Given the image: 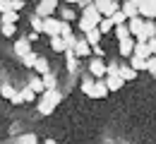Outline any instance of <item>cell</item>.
I'll list each match as a JSON object with an SVG mask.
<instances>
[{"label":"cell","mask_w":156,"mask_h":144,"mask_svg":"<svg viewBox=\"0 0 156 144\" xmlns=\"http://www.w3.org/2000/svg\"><path fill=\"white\" fill-rule=\"evenodd\" d=\"M101 12H98L96 7H94V2L89 5V7H84L82 10V15H79V19H77V26H79V31L82 34H87V31H91V29H96L98 24H101Z\"/></svg>","instance_id":"cell-1"},{"label":"cell","mask_w":156,"mask_h":144,"mask_svg":"<svg viewBox=\"0 0 156 144\" xmlns=\"http://www.w3.org/2000/svg\"><path fill=\"white\" fill-rule=\"evenodd\" d=\"M62 101V94H60V89H48V91H43L39 99V115H51L55 108H58V103Z\"/></svg>","instance_id":"cell-2"},{"label":"cell","mask_w":156,"mask_h":144,"mask_svg":"<svg viewBox=\"0 0 156 144\" xmlns=\"http://www.w3.org/2000/svg\"><path fill=\"white\" fill-rule=\"evenodd\" d=\"M55 7H58V0H39L36 2V17L46 19V17H55Z\"/></svg>","instance_id":"cell-3"},{"label":"cell","mask_w":156,"mask_h":144,"mask_svg":"<svg viewBox=\"0 0 156 144\" xmlns=\"http://www.w3.org/2000/svg\"><path fill=\"white\" fill-rule=\"evenodd\" d=\"M94 7L101 12V17H113L120 10V2L118 0H94Z\"/></svg>","instance_id":"cell-4"},{"label":"cell","mask_w":156,"mask_h":144,"mask_svg":"<svg viewBox=\"0 0 156 144\" xmlns=\"http://www.w3.org/2000/svg\"><path fill=\"white\" fill-rule=\"evenodd\" d=\"M127 29H130V36H132L135 41L144 43V41H142V34H144V19H142V17H132V19H127Z\"/></svg>","instance_id":"cell-5"},{"label":"cell","mask_w":156,"mask_h":144,"mask_svg":"<svg viewBox=\"0 0 156 144\" xmlns=\"http://www.w3.org/2000/svg\"><path fill=\"white\" fill-rule=\"evenodd\" d=\"M89 72L94 75V79L98 82V79H103V77L108 75V65H106L103 60H98V58H94V60L89 62Z\"/></svg>","instance_id":"cell-6"},{"label":"cell","mask_w":156,"mask_h":144,"mask_svg":"<svg viewBox=\"0 0 156 144\" xmlns=\"http://www.w3.org/2000/svg\"><path fill=\"white\" fill-rule=\"evenodd\" d=\"M43 34H48L51 39H53V36H60V19L58 17H46V19H43Z\"/></svg>","instance_id":"cell-7"},{"label":"cell","mask_w":156,"mask_h":144,"mask_svg":"<svg viewBox=\"0 0 156 144\" xmlns=\"http://www.w3.org/2000/svg\"><path fill=\"white\" fill-rule=\"evenodd\" d=\"M103 82H106V89H108V94H111V91H120V89H122V79H120V75H118V72H108V75H106V77H103Z\"/></svg>","instance_id":"cell-8"},{"label":"cell","mask_w":156,"mask_h":144,"mask_svg":"<svg viewBox=\"0 0 156 144\" xmlns=\"http://www.w3.org/2000/svg\"><path fill=\"white\" fill-rule=\"evenodd\" d=\"M87 96H89V99H106V96H108V89H106V82H103V79L94 82Z\"/></svg>","instance_id":"cell-9"},{"label":"cell","mask_w":156,"mask_h":144,"mask_svg":"<svg viewBox=\"0 0 156 144\" xmlns=\"http://www.w3.org/2000/svg\"><path fill=\"white\" fill-rule=\"evenodd\" d=\"M137 12H139V17H147V19H156V7L149 2V0H142L139 5H137Z\"/></svg>","instance_id":"cell-10"},{"label":"cell","mask_w":156,"mask_h":144,"mask_svg":"<svg viewBox=\"0 0 156 144\" xmlns=\"http://www.w3.org/2000/svg\"><path fill=\"white\" fill-rule=\"evenodd\" d=\"M135 39H127V41H120L118 43V53L122 55V58H132V53H135Z\"/></svg>","instance_id":"cell-11"},{"label":"cell","mask_w":156,"mask_h":144,"mask_svg":"<svg viewBox=\"0 0 156 144\" xmlns=\"http://www.w3.org/2000/svg\"><path fill=\"white\" fill-rule=\"evenodd\" d=\"M72 53H75L77 58H87V55H91V46L84 41V36H82V39H77V46L72 48Z\"/></svg>","instance_id":"cell-12"},{"label":"cell","mask_w":156,"mask_h":144,"mask_svg":"<svg viewBox=\"0 0 156 144\" xmlns=\"http://www.w3.org/2000/svg\"><path fill=\"white\" fill-rule=\"evenodd\" d=\"M15 53H17L20 58H24L27 53H31V43L27 41V36H20V39L15 41Z\"/></svg>","instance_id":"cell-13"},{"label":"cell","mask_w":156,"mask_h":144,"mask_svg":"<svg viewBox=\"0 0 156 144\" xmlns=\"http://www.w3.org/2000/svg\"><path fill=\"white\" fill-rule=\"evenodd\" d=\"M27 86H29V89H31V91H34L36 96H41V94L46 91V86H43V79H41L39 75H31V77H29V84H27Z\"/></svg>","instance_id":"cell-14"},{"label":"cell","mask_w":156,"mask_h":144,"mask_svg":"<svg viewBox=\"0 0 156 144\" xmlns=\"http://www.w3.org/2000/svg\"><path fill=\"white\" fill-rule=\"evenodd\" d=\"M34 72H36L39 77H46V75L51 72V62L46 60L43 55H39V60H36V65H34Z\"/></svg>","instance_id":"cell-15"},{"label":"cell","mask_w":156,"mask_h":144,"mask_svg":"<svg viewBox=\"0 0 156 144\" xmlns=\"http://www.w3.org/2000/svg\"><path fill=\"white\" fill-rule=\"evenodd\" d=\"M101 36H103V34L98 31V26H96V29H91V31H87V34H84V41L94 48V46H101Z\"/></svg>","instance_id":"cell-16"},{"label":"cell","mask_w":156,"mask_h":144,"mask_svg":"<svg viewBox=\"0 0 156 144\" xmlns=\"http://www.w3.org/2000/svg\"><path fill=\"white\" fill-rule=\"evenodd\" d=\"M118 75H120L122 82H130V79H135V77H137V72L130 67V65H118Z\"/></svg>","instance_id":"cell-17"},{"label":"cell","mask_w":156,"mask_h":144,"mask_svg":"<svg viewBox=\"0 0 156 144\" xmlns=\"http://www.w3.org/2000/svg\"><path fill=\"white\" fill-rule=\"evenodd\" d=\"M156 36V22L154 19H147L144 22V34H142V41L147 43L149 39H154Z\"/></svg>","instance_id":"cell-18"},{"label":"cell","mask_w":156,"mask_h":144,"mask_svg":"<svg viewBox=\"0 0 156 144\" xmlns=\"http://www.w3.org/2000/svg\"><path fill=\"white\" fill-rule=\"evenodd\" d=\"M65 65H67V72H70V75L77 72V55H75L72 51H65Z\"/></svg>","instance_id":"cell-19"},{"label":"cell","mask_w":156,"mask_h":144,"mask_svg":"<svg viewBox=\"0 0 156 144\" xmlns=\"http://www.w3.org/2000/svg\"><path fill=\"white\" fill-rule=\"evenodd\" d=\"M132 55H137V58H142V60H147V58H151V51H149V46L147 43H135V53Z\"/></svg>","instance_id":"cell-20"},{"label":"cell","mask_w":156,"mask_h":144,"mask_svg":"<svg viewBox=\"0 0 156 144\" xmlns=\"http://www.w3.org/2000/svg\"><path fill=\"white\" fill-rule=\"evenodd\" d=\"M120 10L125 12V17H127V19H132V17H139V12H137V7L132 5V2H130V0H125V2L120 5Z\"/></svg>","instance_id":"cell-21"},{"label":"cell","mask_w":156,"mask_h":144,"mask_svg":"<svg viewBox=\"0 0 156 144\" xmlns=\"http://www.w3.org/2000/svg\"><path fill=\"white\" fill-rule=\"evenodd\" d=\"M127 65H130L135 72H147V60H142V58H137V55H132Z\"/></svg>","instance_id":"cell-22"},{"label":"cell","mask_w":156,"mask_h":144,"mask_svg":"<svg viewBox=\"0 0 156 144\" xmlns=\"http://www.w3.org/2000/svg\"><path fill=\"white\" fill-rule=\"evenodd\" d=\"M17 22H20V12H5V15H0V24H15L17 26Z\"/></svg>","instance_id":"cell-23"},{"label":"cell","mask_w":156,"mask_h":144,"mask_svg":"<svg viewBox=\"0 0 156 144\" xmlns=\"http://www.w3.org/2000/svg\"><path fill=\"white\" fill-rule=\"evenodd\" d=\"M15 91H17V89H15L10 82H2V84H0V96H2V99H7V101H10V99L15 96Z\"/></svg>","instance_id":"cell-24"},{"label":"cell","mask_w":156,"mask_h":144,"mask_svg":"<svg viewBox=\"0 0 156 144\" xmlns=\"http://www.w3.org/2000/svg\"><path fill=\"white\" fill-rule=\"evenodd\" d=\"M115 39H118V43H120V41H127V39H132V36H130L127 24H120V26H115Z\"/></svg>","instance_id":"cell-25"},{"label":"cell","mask_w":156,"mask_h":144,"mask_svg":"<svg viewBox=\"0 0 156 144\" xmlns=\"http://www.w3.org/2000/svg\"><path fill=\"white\" fill-rule=\"evenodd\" d=\"M36 60H39V53H34V51H31V53H27V55L22 58V65H24V67H29V70H34Z\"/></svg>","instance_id":"cell-26"},{"label":"cell","mask_w":156,"mask_h":144,"mask_svg":"<svg viewBox=\"0 0 156 144\" xmlns=\"http://www.w3.org/2000/svg\"><path fill=\"white\" fill-rule=\"evenodd\" d=\"M41 79H43L46 91H48V89H58V77H55L53 72H48V75H46V77H41Z\"/></svg>","instance_id":"cell-27"},{"label":"cell","mask_w":156,"mask_h":144,"mask_svg":"<svg viewBox=\"0 0 156 144\" xmlns=\"http://www.w3.org/2000/svg\"><path fill=\"white\" fill-rule=\"evenodd\" d=\"M51 48H53L55 53H65V51H67V46H65V41H62L60 36H53V39H51Z\"/></svg>","instance_id":"cell-28"},{"label":"cell","mask_w":156,"mask_h":144,"mask_svg":"<svg viewBox=\"0 0 156 144\" xmlns=\"http://www.w3.org/2000/svg\"><path fill=\"white\" fill-rule=\"evenodd\" d=\"M0 34H2L5 39H12V36L17 34V26H15V24H0Z\"/></svg>","instance_id":"cell-29"},{"label":"cell","mask_w":156,"mask_h":144,"mask_svg":"<svg viewBox=\"0 0 156 144\" xmlns=\"http://www.w3.org/2000/svg\"><path fill=\"white\" fill-rule=\"evenodd\" d=\"M29 22H31V29H34V34H43V19H41V17L31 15V17H29Z\"/></svg>","instance_id":"cell-30"},{"label":"cell","mask_w":156,"mask_h":144,"mask_svg":"<svg viewBox=\"0 0 156 144\" xmlns=\"http://www.w3.org/2000/svg\"><path fill=\"white\" fill-rule=\"evenodd\" d=\"M17 91L22 94V101H24V103H31V101H36V94H34V91H31L29 86H24V89H17Z\"/></svg>","instance_id":"cell-31"},{"label":"cell","mask_w":156,"mask_h":144,"mask_svg":"<svg viewBox=\"0 0 156 144\" xmlns=\"http://www.w3.org/2000/svg\"><path fill=\"white\" fill-rule=\"evenodd\" d=\"M115 26H113V19H108V17H103L101 19V24H98V31L101 34H108V31H113Z\"/></svg>","instance_id":"cell-32"},{"label":"cell","mask_w":156,"mask_h":144,"mask_svg":"<svg viewBox=\"0 0 156 144\" xmlns=\"http://www.w3.org/2000/svg\"><path fill=\"white\" fill-rule=\"evenodd\" d=\"M75 19H77V12H72L70 7H65V10L60 12V22H67V24H70V22H75Z\"/></svg>","instance_id":"cell-33"},{"label":"cell","mask_w":156,"mask_h":144,"mask_svg":"<svg viewBox=\"0 0 156 144\" xmlns=\"http://www.w3.org/2000/svg\"><path fill=\"white\" fill-rule=\"evenodd\" d=\"M108 19H113V26H120V24H127V17H125V12L122 10H118L113 17H108Z\"/></svg>","instance_id":"cell-34"},{"label":"cell","mask_w":156,"mask_h":144,"mask_svg":"<svg viewBox=\"0 0 156 144\" xmlns=\"http://www.w3.org/2000/svg\"><path fill=\"white\" fill-rule=\"evenodd\" d=\"M75 31H72V26L67 24V22H60V39H65V36H72Z\"/></svg>","instance_id":"cell-35"},{"label":"cell","mask_w":156,"mask_h":144,"mask_svg":"<svg viewBox=\"0 0 156 144\" xmlns=\"http://www.w3.org/2000/svg\"><path fill=\"white\" fill-rule=\"evenodd\" d=\"M20 144H39V139H36V135H22Z\"/></svg>","instance_id":"cell-36"},{"label":"cell","mask_w":156,"mask_h":144,"mask_svg":"<svg viewBox=\"0 0 156 144\" xmlns=\"http://www.w3.org/2000/svg\"><path fill=\"white\" fill-rule=\"evenodd\" d=\"M147 72L156 77V58H154V55H151V58H147Z\"/></svg>","instance_id":"cell-37"},{"label":"cell","mask_w":156,"mask_h":144,"mask_svg":"<svg viewBox=\"0 0 156 144\" xmlns=\"http://www.w3.org/2000/svg\"><path fill=\"white\" fill-rule=\"evenodd\" d=\"M22 7H24V0H10V10L12 12H20Z\"/></svg>","instance_id":"cell-38"},{"label":"cell","mask_w":156,"mask_h":144,"mask_svg":"<svg viewBox=\"0 0 156 144\" xmlns=\"http://www.w3.org/2000/svg\"><path fill=\"white\" fill-rule=\"evenodd\" d=\"M91 55H96L98 60H103V55H106V53H103V48H101V46H94V48H91Z\"/></svg>","instance_id":"cell-39"},{"label":"cell","mask_w":156,"mask_h":144,"mask_svg":"<svg viewBox=\"0 0 156 144\" xmlns=\"http://www.w3.org/2000/svg\"><path fill=\"white\" fill-rule=\"evenodd\" d=\"M10 103H12V106H22V103H24V101H22V94H20V91H15V96L10 99Z\"/></svg>","instance_id":"cell-40"},{"label":"cell","mask_w":156,"mask_h":144,"mask_svg":"<svg viewBox=\"0 0 156 144\" xmlns=\"http://www.w3.org/2000/svg\"><path fill=\"white\" fill-rule=\"evenodd\" d=\"M91 84H94V82H91V79H84V82L79 84V89H82L84 94H89V89H91Z\"/></svg>","instance_id":"cell-41"},{"label":"cell","mask_w":156,"mask_h":144,"mask_svg":"<svg viewBox=\"0 0 156 144\" xmlns=\"http://www.w3.org/2000/svg\"><path fill=\"white\" fill-rule=\"evenodd\" d=\"M10 12V0H0V15Z\"/></svg>","instance_id":"cell-42"},{"label":"cell","mask_w":156,"mask_h":144,"mask_svg":"<svg viewBox=\"0 0 156 144\" xmlns=\"http://www.w3.org/2000/svg\"><path fill=\"white\" fill-rule=\"evenodd\" d=\"M147 46H149V51H151V55L156 58V36H154V39H149V41H147Z\"/></svg>","instance_id":"cell-43"},{"label":"cell","mask_w":156,"mask_h":144,"mask_svg":"<svg viewBox=\"0 0 156 144\" xmlns=\"http://www.w3.org/2000/svg\"><path fill=\"white\" fill-rule=\"evenodd\" d=\"M39 36H41V34H34V31H31V34L27 36V41H29V43H34V41H39Z\"/></svg>","instance_id":"cell-44"},{"label":"cell","mask_w":156,"mask_h":144,"mask_svg":"<svg viewBox=\"0 0 156 144\" xmlns=\"http://www.w3.org/2000/svg\"><path fill=\"white\" fill-rule=\"evenodd\" d=\"M65 2H70V5H79L82 0H65Z\"/></svg>","instance_id":"cell-45"},{"label":"cell","mask_w":156,"mask_h":144,"mask_svg":"<svg viewBox=\"0 0 156 144\" xmlns=\"http://www.w3.org/2000/svg\"><path fill=\"white\" fill-rule=\"evenodd\" d=\"M43 144H58V142H55V139H46Z\"/></svg>","instance_id":"cell-46"},{"label":"cell","mask_w":156,"mask_h":144,"mask_svg":"<svg viewBox=\"0 0 156 144\" xmlns=\"http://www.w3.org/2000/svg\"><path fill=\"white\" fill-rule=\"evenodd\" d=\"M130 2H132V5H135V7H137V5H139V2H142V0H130Z\"/></svg>","instance_id":"cell-47"},{"label":"cell","mask_w":156,"mask_h":144,"mask_svg":"<svg viewBox=\"0 0 156 144\" xmlns=\"http://www.w3.org/2000/svg\"><path fill=\"white\" fill-rule=\"evenodd\" d=\"M149 2H151V5H154V7H156V0H149Z\"/></svg>","instance_id":"cell-48"},{"label":"cell","mask_w":156,"mask_h":144,"mask_svg":"<svg viewBox=\"0 0 156 144\" xmlns=\"http://www.w3.org/2000/svg\"><path fill=\"white\" fill-rule=\"evenodd\" d=\"M34 2H39V0H34Z\"/></svg>","instance_id":"cell-49"}]
</instances>
